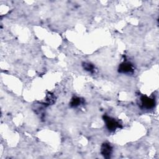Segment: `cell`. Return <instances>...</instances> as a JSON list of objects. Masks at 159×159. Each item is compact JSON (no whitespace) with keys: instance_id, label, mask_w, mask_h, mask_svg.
Listing matches in <instances>:
<instances>
[{"instance_id":"1","label":"cell","mask_w":159,"mask_h":159,"mask_svg":"<svg viewBox=\"0 0 159 159\" xmlns=\"http://www.w3.org/2000/svg\"><path fill=\"white\" fill-rule=\"evenodd\" d=\"M104 119L106 121V126L109 130H114L116 128L119 127V124L114 119H112L107 116L104 117Z\"/></svg>"},{"instance_id":"2","label":"cell","mask_w":159,"mask_h":159,"mask_svg":"<svg viewBox=\"0 0 159 159\" xmlns=\"http://www.w3.org/2000/svg\"><path fill=\"white\" fill-rule=\"evenodd\" d=\"M119 71L123 73H131L133 71L132 65L129 62L122 63L119 67Z\"/></svg>"},{"instance_id":"3","label":"cell","mask_w":159,"mask_h":159,"mask_svg":"<svg viewBox=\"0 0 159 159\" xmlns=\"http://www.w3.org/2000/svg\"><path fill=\"white\" fill-rule=\"evenodd\" d=\"M141 101L143 106L147 109L152 108L155 106V101L147 96H142L141 98Z\"/></svg>"},{"instance_id":"4","label":"cell","mask_w":159,"mask_h":159,"mask_svg":"<svg viewBox=\"0 0 159 159\" xmlns=\"http://www.w3.org/2000/svg\"><path fill=\"white\" fill-rule=\"evenodd\" d=\"M112 153V147L111 146L107 143H104L102 144L101 147V153L105 158L110 157V155Z\"/></svg>"},{"instance_id":"5","label":"cell","mask_w":159,"mask_h":159,"mask_svg":"<svg viewBox=\"0 0 159 159\" xmlns=\"http://www.w3.org/2000/svg\"><path fill=\"white\" fill-rule=\"evenodd\" d=\"M81 103V99L79 98H74L71 102V106L72 107H76Z\"/></svg>"},{"instance_id":"6","label":"cell","mask_w":159,"mask_h":159,"mask_svg":"<svg viewBox=\"0 0 159 159\" xmlns=\"http://www.w3.org/2000/svg\"><path fill=\"white\" fill-rule=\"evenodd\" d=\"M83 66L86 70H88L89 71H92L94 69V66L90 63H84L83 65Z\"/></svg>"}]
</instances>
